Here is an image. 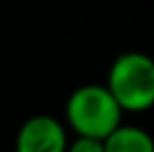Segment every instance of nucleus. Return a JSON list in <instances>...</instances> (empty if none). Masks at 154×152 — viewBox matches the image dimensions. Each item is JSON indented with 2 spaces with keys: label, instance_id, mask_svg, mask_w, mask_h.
Here are the masks:
<instances>
[{
  "label": "nucleus",
  "instance_id": "1",
  "mask_svg": "<svg viewBox=\"0 0 154 152\" xmlns=\"http://www.w3.org/2000/svg\"><path fill=\"white\" fill-rule=\"evenodd\" d=\"M65 115L77 138L94 140H106L123 119V110L112 94L106 90V85L98 83L77 88L67 100Z\"/></svg>",
  "mask_w": 154,
  "mask_h": 152
},
{
  "label": "nucleus",
  "instance_id": "2",
  "mask_svg": "<svg viewBox=\"0 0 154 152\" xmlns=\"http://www.w3.org/2000/svg\"><path fill=\"white\" fill-rule=\"evenodd\" d=\"M106 90L125 113H142L154 106V58L144 52L119 54L106 79Z\"/></svg>",
  "mask_w": 154,
  "mask_h": 152
},
{
  "label": "nucleus",
  "instance_id": "3",
  "mask_svg": "<svg viewBox=\"0 0 154 152\" xmlns=\"http://www.w3.org/2000/svg\"><path fill=\"white\" fill-rule=\"evenodd\" d=\"M67 131L50 115H33L21 125L15 152H67Z\"/></svg>",
  "mask_w": 154,
  "mask_h": 152
},
{
  "label": "nucleus",
  "instance_id": "4",
  "mask_svg": "<svg viewBox=\"0 0 154 152\" xmlns=\"http://www.w3.org/2000/svg\"><path fill=\"white\" fill-rule=\"evenodd\" d=\"M104 152H154V138L142 127L121 125L106 140H102Z\"/></svg>",
  "mask_w": 154,
  "mask_h": 152
},
{
  "label": "nucleus",
  "instance_id": "5",
  "mask_svg": "<svg viewBox=\"0 0 154 152\" xmlns=\"http://www.w3.org/2000/svg\"><path fill=\"white\" fill-rule=\"evenodd\" d=\"M67 152H104V144L94 138H77L67 146Z\"/></svg>",
  "mask_w": 154,
  "mask_h": 152
}]
</instances>
